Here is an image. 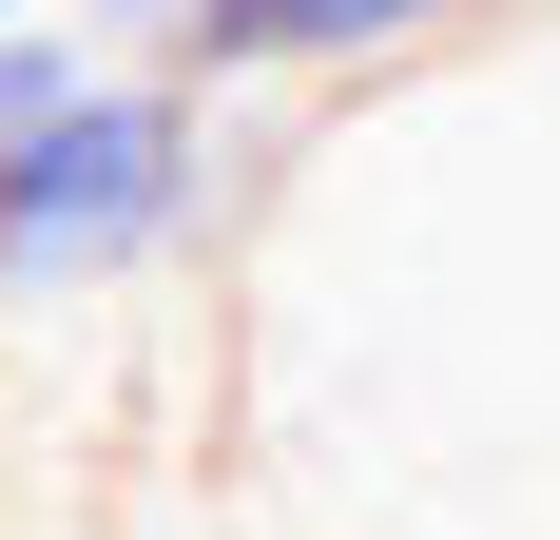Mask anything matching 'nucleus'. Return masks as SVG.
<instances>
[{"label": "nucleus", "mask_w": 560, "mask_h": 540, "mask_svg": "<svg viewBox=\"0 0 560 540\" xmlns=\"http://www.w3.org/2000/svg\"><path fill=\"white\" fill-rule=\"evenodd\" d=\"M232 213V97L174 78V58H116L0 155V309H78V290H136L194 232Z\"/></svg>", "instance_id": "obj_1"}, {"label": "nucleus", "mask_w": 560, "mask_h": 540, "mask_svg": "<svg viewBox=\"0 0 560 540\" xmlns=\"http://www.w3.org/2000/svg\"><path fill=\"white\" fill-rule=\"evenodd\" d=\"M116 58H174L213 97H271V78H387V58L464 39V0H78Z\"/></svg>", "instance_id": "obj_2"}, {"label": "nucleus", "mask_w": 560, "mask_h": 540, "mask_svg": "<svg viewBox=\"0 0 560 540\" xmlns=\"http://www.w3.org/2000/svg\"><path fill=\"white\" fill-rule=\"evenodd\" d=\"M20 20H78V0H0V39H20Z\"/></svg>", "instance_id": "obj_3"}]
</instances>
